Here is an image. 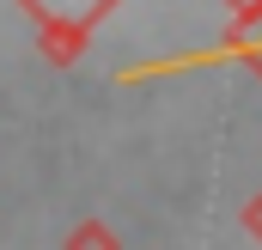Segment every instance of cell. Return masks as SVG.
Returning <instances> with one entry per match:
<instances>
[{"label":"cell","instance_id":"7a4b0ae2","mask_svg":"<svg viewBox=\"0 0 262 250\" xmlns=\"http://www.w3.org/2000/svg\"><path fill=\"white\" fill-rule=\"evenodd\" d=\"M244 226H250V232L262 238V201H250V214H244Z\"/></svg>","mask_w":262,"mask_h":250},{"label":"cell","instance_id":"6da1fadb","mask_svg":"<svg viewBox=\"0 0 262 250\" xmlns=\"http://www.w3.org/2000/svg\"><path fill=\"white\" fill-rule=\"evenodd\" d=\"M73 250H116V244H110V232H104V226H85V232L73 238Z\"/></svg>","mask_w":262,"mask_h":250}]
</instances>
